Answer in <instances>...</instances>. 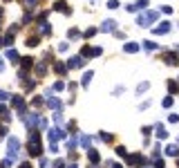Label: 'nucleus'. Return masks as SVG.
Returning <instances> with one entry per match:
<instances>
[{
    "instance_id": "393cba45",
    "label": "nucleus",
    "mask_w": 179,
    "mask_h": 168,
    "mask_svg": "<svg viewBox=\"0 0 179 168\" xmlns=\"http://www.w3.org/2000/svg\"><path fill=\"white\" fill-rule=\"evenodd\" d=\"M41 34H49V25H45V23H43V27H41Z\"/></svg>"
},
{
    "instance_id": "4468645a",
    "label": "nucleus",
    "mask_w": 179,
    "mask_h": 168,
    "mask_svg": "<svg viewBox=\"0 0 179 168\" xmlns=\"http://www.w3.org/2000/svg\"><path fill=\"white\" fill-rule=\"evenodd\" d=\"M143 47H146V49H157V43H152V41H143Z\"/></svg>"
},
{
    "instance_id": "20e7f679",
    "label": "nucleus",
    "mask_w": 179,
    "mask_h": 168,
    "mask_svg": "<svg viewBox=\"0 0 179 168\" xmlns=\"http://www.w3.org/2000/svg\"><path fill=\"white\" fill-rule=\"evenodd\" d=\"M152 31H154V34H168V31H170V23H168V20H164L159 27H154Z\"/></svg>"
},
{
    "instance_id": "39448f33",
    "label": "nucleus",
    "mask_w": 179,
    "mask_h": 168,
    "mask_svg": "<svg viewBox=\"0 0 179 168\" xmlns=\"http://www.w3.org/2000/svg\"><path fill=\"white\" fill-rule=\"evenodd\" d=\"M67 65H70V67H83V65H85V61H83L81 56H74V58H70Z\"/></svg>"
},
{
    "instance_id": "5701e85b",
    "label": "nucleus",
    "mask_w": 179,
    "mask_h": 168,
    "mask_svg": "<svg viewBox=\"0 0 179 168\" xmlns=\"http://www.w3.org/2000/svg\"><path fill=\"white\" fill-rule=\"evenodd\" d=\"M27 45H29V47H36V45H38V38H29V41H27Z\"/></svg>"
},
{
    "instance_id": "423d86ee",
    "label": "nucleus",
    "mask_w": 179,
    "mask_h": 168,
    "mask_svg": "<svg viewBox=\"0 0 179 168\" xmlns=\"http://www.w3.org/2000/svg\"><path fill=\"white\" fill-rule=\"evenodd\" d=\"M154 130H157V137H159V139H166V137H168V132H166V128L161 126V123H157V126H154Z\"/></svg>"
},
{
    "instance_id": "f257e3e1",
    "label": "nucleus",
    "mask_w": 179,
    "mask_h": 168,
    "mask_svg": "<svg viewBox=\"0 0 179 168\" xmlns=\"http://www.w3.org/2000/svg\"><path fill=\"white\" fill-rule=\"evenodd\" d=\"M157 20V11H146V14H141L137 18V25L139 27H148L150 23H154Z\"/></svg>"
},
{
    "instance_id": "412c9836",
    "label": "nucleus",
    "mask_w": 179,
    "mask_h": 168,
    "mask_svg": "<svg viewBox=\"0 0 179 168\" xmlns=\"http://www.w3.org/2000/svg\"><path fill=\"white\" fill-rule=\"evenodd\" d=\"M107 7H110V9H119V2H117V0H110V2H107Z\"/></svg>"
},
{
    "instance_id": "aec40b11",
    "label": "nucleus",
    "mask_w": 179,
    "mask_h": 168,
    "mask_svg": "<svg viewBox=\"0 0 179 168\" xmlns=\"http://www.w3.org/2000/svg\"><path fill=\"white\" fill-rule=\"evenodd\" d=\"M170 105H172V97H166L164 99V108H170Z\"/></svg>"
},
{
    "instance_id": "a878e982",
    "label": "nucleus",
    "mask_w": 179,
    "mask_h": 168,
    "mask_svg": "<svg viewBox=\"0 0 179 168\" xmlns=\"http://www.w3.org/2000/svg\"><path fill=\"white\" fill-rule=\"evenodd\" d=\"M22 67H31V58H22Z\"/></svg>"
},
{
    "instance_id": "ddd939ff",
    "label": "nucleus",
    "mask_w": 179,
    "mask_h": 168,
    "mask_svg": "<svg viewBox=\"0 0 179 168\" xmlns=\"http://www.w3.org/2000/svg\"><path fill=\"white\" fill-rule=\"evenodd\" d=\"M47 103H49V108H56V110H58V108H61V101H58V99H47Z\"/></svg>"
},
{
    "instance_id": "7c9ffc66",
    "label": "nucleus",
    "mask_w": 179,
    "mask_h": 168,
    "mask_svg": "<svg viewBox=\"0 0 179 168\" xmlns=\"http://www.w3.org/2000/svg\"><path fill=\"white\" fill-rule=\"evenodd\" d=\"M2 70H5V65H2V58H0V72H2Z\"/></svg>"
},
{
    "instance_id": "a211bd4d",
    "label": "nucleus",
    "mask_w": 179,
    "mask_h": 168,
    "mask_svg": "<svg viewBox=\"0 0 179 168\" xmlns=\"http://www.w3.org/2000/svg\"><path fill=\"white\" fill-rule=\"evenodd\" d=\"M134 7H137V9H146V7H148V0H139Z\"/></svg>"
},
{
    "instance_id": "2f4dec72",
    "label": "nucleus",
    "mask_w": 179,
    "mask_h": 168,
    "mask_svg": "<svg viewBox=\"0 0 179 168\" xmlns=\"http://www.w3.org/2000/svg\"><path fill=\"white\" fill-rule=\"evenodd\" d=\"M20 168H31V166H29V164H22V166H20Z\"/></svg>"
},
{
    "instance_id": "b1692460",
    "label": "nucleus",
    "mask_w": 179,
    "mask_h": 168,
    "mask_svg": "<svg viewBox=\"0 0 179 168\" xmlns=\"http://www.w3.org/2000/svg\"><path fill=\"white\" fill-rule=\"evenodd\" d=\"M56 72H58V74H63V72H65V65H63V63H56Z\"/></svg>"
},
{
    "instance_id": "cd10ccee",
    "label": "nucleus",
    "mask_w": 179,
    "mask_h": 168,
    "mask_svg": "<svg viewBox=\"0 0 179 168\" xmlns=\"http://www.w3.org/2000/svg\"><path fill=\"white\" fill-rule=\"evenodd\" d=\"M101 139H103V141H110V139H112V137H110V135H107V132H101Z\"/></svg>"
},
{
    "instance_id": "4be33fe9",
    "label": "nucleus",
    "mask_w": 179,
    "mask_h": 168,
    "mask_svg": "<svg viewBox=\"0 0 179 168\" xmlns=\"http://www.w3.org/2000/svg\"><path fill=\"white\" fill-rule=\"evenodd\" d=\"M7 56H9L11 61H16V58H18V54H16V52H14V49H9V52H7Z\"/></svg>"
},
{
    "instance_id": "2eb2a0df",
    "label": "nucleus",
    "mask_w": 179,
    "mask_h": 168,
    "mask_svg": "<svg viewBox=\"0 0 179 168\" xmlns=\"http://www.w3.org/2000/svg\"><path fill=\"white\" fill-rule=\"evenodd\" d=\"M56 9H58V11H65V14H70V9H67L65 2H56Z\"/></svg>"
},
{
    "instance_id": "c85d7f7f",
    "label": "nucleus",
    "mask_w": 179,
    "mask_h": 168,
    "mask_svg": "<svg viewBox=\"0 0 179 168\" xmlns=\"http://www.w3.org/2000/svg\"><path fill=\"white\" fill-rule=\"evenodd\" d=\"M36 2H38V0H27V7H34Z\"/></svg>"
},
{
    "instance_id": "473e14b6",
    "label": "nucleus",
    "mask_w": 179,
    "mask_h": 168,
    "mask_svg": "<svg viewBox=\"0 0 179 168\" xmlns=\"http://www.w3.org/2000/svg\"><path fill=\"white\" fill-rule=\"evenodd\" d=\"M67 168H76V166H74V164H72V166H67Z\"/></svg>"
},
{
    "instance_id": "f3484780",
    "label": "nucleus",
    "mask_w": 179,
    "mask_h": 168,
    "mask_svg": "<svg viewBox=\"0 0 179 168\" xmlns=\"http://www.w3.org/2000/svg\"><path fill=\"white\" fill-rule=\"evenodd\" d=\"M90 81H92V72H87L85 76H83V85H90Z\"/></svg>"
},
{
    "instance_id": "72a5a7b5",
    "label": "nucleus",
    "mask_w": 179,
    "mask_h": 168,
    "mask_svg": "<svg viewBox=\"0 0 179 168\" xmlns=\"http://www.w3.org/2000/svg\"><path fill=\"white\" fill-rule=\"evenodd\" d=\"M177 166H179V159H177Z\"/></svg>"
},
{
    "instance_id": "f8f14e48",
    "label": "nucleus",
    "mask_w": 179,
    "mask_h": 168,
    "mask_svg": "<svg viewBox=\"0 0 179 168\" xmlns=\"http://www.w3.org/2000/svg\"><path fill=\"white\" fill-rule=\"evenodd\" d=\"M166 63H168V65H177V56L175 54H166Z\"/></svg>"
},
{
    "instance_id": "dca6fc26",
    "label": "nucleus",
    "mask_w": 179,
    "mask_h": 168,
    "mask_svg": "<svg viewBox=\"0 0 179 168\" xmlns=\"http://www.w3.org/2000/svg\"><path fill=\"white\" fill-rule=\"evenodd\" d=\"M117 155H119V157H128V150H125L123 146H119L117 148Z\"/></svg>"
},
{
    "instance_id": "0eeeda50",
    "label": "nucleus",
    "mask_w": 179,
    "mask_h": 168,
    "mask_svg": "<svg viewBox=\"0 0 179 168\" xmlns=\"http://www.w3.org/2000/svg\"><path fill=\"white\" fill-rule=\"evenodd\" d=\"M101 29H103V31H114V29H117V23H114V20H105Z\"/></svg>"
},
{
    "instance_id": "bb28decb",
    "label": "nucleus",
    "mask_w": 179,
    "mask_h": 168,
    "mask_svg": "<svg viewBox=\"0 0 179 168\" xmlns=\"http://www.w3.org/2000/svg\"><path fill=\"white\" fill-rule=\"evenodd\" d=\"M90 141H92L90 137H83V139H81V143H83V146H90Z\"/></svg>"
},
{
    "instance_id": "9b49d317",
    "label": "nucleus",
    "mask_w": 179,
    "mask_h": 168,
    "mask_svg": "<svg viewBox=\"0 0 179 168\" xmlns=\"http://www.w3.org/2000/svg\"><path fill=\"white\" fill-rule=\"evenodd\" d=\"M168 90L172 92V94H175V92H179V83L177 81H168Z\"/></svg>"
},
{
    "instance_id": "c756f323",
    "label": "nucleus",
    "mask_w": 179,
    "mask_h": 168,
    "mask_svg": "<svg viewBox=\"0 0 179 168\" xmlns=\"http://www.w3.org/2000/svg\"><path fill=\"white\" fill-rule=\"evenodd\" d=\"M110 166H112V168H121V164H117V161H114V164H110Z\"/></svg>"
},
{
    "instance_id": "9d476101",
    "label": "nucleus",
    "mask_w": 179,
    "mask_h": 168,
    "mask_svg": "<svg viewBox=\"0 0 179 168\" xmlns=\"http://www.w3.org/2000/svg\"><path fill=\"white\" fill-rule=\"evenodd\" d=\"M87 159H90L92 164H96L99 161V153H96V150H90V153H87Z\"/></svg>"
},
{
    "instance_id": "7ed1b4c3",
    "label": "nucleus",
    "mask_w": 179,
    "mask_h": 168,
    "mask_svg": "<svg viewBox=\"0 0 179 168\" xmlns=\"http://www.w3.org/2000/svg\"><path fill=\"white\" fill-rule=\"evenodd\" d=\"M65 137V132H63L61 128H54V130H49V139H51V143L56 141V139H63Z\"/></svg>"
},
{
    "instance_id": "f03ea898",
    "label": "nucleus",
    "mask_w": 179,
    "mask_h": 168,
    "mask_svg": "<svg viewBox=\"0 0 179 168\" xmlns=\"http://www.w3.org/2000/svg\"><path fill=\"white\" fill-rule=\"evenodd\" d=\"M128 164L130 166H139V164H146V159H143V155H130Z\"/></svg>"
},
{
    "instance_id": "6ab92c4d",
    "label": "nucleus",
    "mask_w": 179,
    "mask_h": 168,
    "mask_svg": "<svg viewBox=\"0 0 179 168\" xmlns=\"http://www.w3.org/2000/svg\"><path fill=\"white\" fill-rule=\"evenodd\" d=\"M148 87H150V83H141V85L137 87V92H139V94H141V92H146V90H148Z\"/></svg>"
},
{
    "instance_id": "6e6552de",
    "label": "nucleus",
    "mask_w": 179,
    "mask_h": 168,
    "mask_svg": "<svg viewBox=\"0 0 179 168\" xmlns=\"http://www.w3.org/2000/svg\"><path fill=\"white\" fill-rule=\"evenodd\" d=\"M123 49L128 52V54H134V52H139V45L137 43H128V45H123Z\"/></svg>"
},
{
    "instance_id": "1a4fd4ad",
    "label": "nucleus",
    "mask_w": 179,
    "mask_h": 168,
    "mask_svg": "<svg viewBox=\"0 0 179 168\" xmlns=\"http://www.w3.org/2000/svg\"><path fill=\"white\" fill-rule=\"evenodd\" d=\"M166 155H170V157H177V155H179V148H177V146H168V148H166Z\"/></svg>"
}]
</instances>
